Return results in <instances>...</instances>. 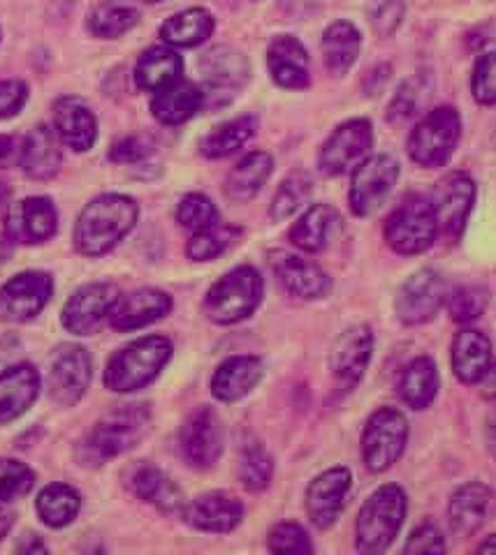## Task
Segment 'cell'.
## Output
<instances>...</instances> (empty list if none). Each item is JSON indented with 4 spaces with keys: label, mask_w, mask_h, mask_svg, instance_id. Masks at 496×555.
<instances>
[{
    "label": "cell",
    "mask_w": 496,
    "mask_h": 555,
    "mask_svg": "<svg viewBox=\"0 0 496 555\" xmlns=\"http://www.w3.org/2000/svg\"><path fill=\"white\" fill-rule=\"evenodd\" d=\"M461 118L453 107H438L427 114L408 137V155L420 167H443L459 144Z\"/></svg>",
    "instance_id": "obj_7"
},
{
    "label": "cell",
    "mask_w": 496,
    "mask_h": 555,
    "mask_svg": "<svg viewBox=\"0 0 496 555\" xmlns=\"http://www.w3.org/2000/svg\"><path fill=\"white\" fill-rule=\"evenodd\" d=\"M475 551H478V553H496V534L487 537V540H485L483 544H478Z\"/></svg>",
    "instance_id": "obj_59"
},
{
    "label": "cell",
    "mask_w": 496,
    "mask_h": 555,
    "mask_svg": "<svg viewBox=\"0 0 496 555\" xmlns=\"http://www.w3.org/2000/svg\"><path fill=\"white\" fill-rule=\"evenodd\" d=\"M54 128L65 146L89 151L98 139V118L91 107L79 98H61L54 104Z\"/></svg>",
    "instance_id": "obj_27"
},
{
    "label": "cell",
    "mask_w": 496,
    "mask_h": 555,
    "mask_svg": "<svg viewBox=\"0 0 496 555\" xmlns=\"http://www.w3.org/2000/svg\"><path fill=\"white\" fill-rule=\"evenodd\" d=\"M200 73L204 81V95L232 98L246 86L251 67L242 51L232 47H216L202 56Z\"/></svg>",
    "instance_id": "obj_21"
},
{
    "label": "cell",
    "mask_w": 496,
    "mask_h": 555,
    "mask_svg": "<svg viewBox=\"0 0 496 555\" xmlns=\"http://www.w3.org/2000/svg\"><path fill=\"white\" fill-rule=\"evenodd\" d=\"M446 304L450 310V318L457 324H471L485 312V308L489 304V294L485 287L465 285V287L453 289L448 294Z\"/></svg>",
    "instance_id": "obj_45"
},
{
    "label": "cell",
    "mask_w": 496,
    "mask_h": 555,
    "mask_svg": "<svg viewBox=\"0 0 496 555\" xmlns=\"http://www.w3.org/2000/svg\"><path fill=\"white\" fill-rule=\"evenodd\" d=\"M402 0H373L371 3V24L381 35H392L404 22Z\"/></svg>",
    "instance_id": "obj_52"
},
{
    "label": "cell",
    "mask_w": 496,
    "mask_h": 555,
    "mask_svg": "<svg viewBox=\"0 0 496 555\" xmlns=\"http://www.w3.org/2000/svg\"><path fill=\"white\" fill-rule=\"evenodd\" d=\"M373 354V332L367 324H355L346 328L334 343L330 357L332 373L341 391H351L365 377Z\"/></svg>",
    "instance_id": "obj_18"
},
{
    "label": "cell",
    "mask_w": 496,
    "mask_h": 555,
    "mask_svg": "<svg viewBox=\"0 0 496 555\" xmlns=\"http://www.w3.org/2000/svg\"><path fill=\"white\" fill-rule=\"evenodd\" d=\"M274 171V158L265 151H253L239 160L226 179V197L244 204L260 193Z\"/></svg>",
    "instance_id": "obj_34"
},
{
    "label": "cell",
    "mask_w": 496,
    "mask_h": 555,
    "mask_svg": "<svg viewBox=\"0 0 496 555\" xmlns=\"http://www.w3.org/2000/svg\"><path fill=\"white\" fill-rule=\"evenodd\" d=\"M61 163V137L56 134V130H51L47 126L33 128L22 142L20 165L26 177L33 181H47L51 177H56Z\"/></svg>",
    "instance_id": "obj_29"
},
{
    "label": "cell",
    "mask_w": 496,
    "mask_h": 555,
    "mask_svg": "<svg viewBox=\"0 0 496 555\" xmlns=\"http://www.w3.org/2000/svg\"><path fill=\"white\" fill-rule=\"evenodd\" d=\"M265 375V363L260 357L253 354H237L226 359L216 369L212 377V393L216 401L234 403L242 401L255 387L260 385Z\"/></svg>",
    "instance_id": "obj_25"
},
{
    "label": "cell",
    "mask_w": 496,
    "mask_h": 555,
    "mask_svg": "<svg viewBox=\"0 0 496 555\" xmlns=\"http://www.w3.org/2000/svg\"><path fill=\"white\" fill-rule=\"evenodd\" d=\"M373 149V128L367 118H353L341 124L318 155V167L325 177H344L360 167Z\"/></svg>",
    "instance_id": "obj_9"
},
{
    "label": "cell",
    "mask_w": 496,
    "mask_h": 555,
    "mask_svg": "<svg viewBox=\"0 0 496 555\" xmlns=\"http://www.w3.org/2000/svg\"><path fill=\"white\" fill-rule=\"evenodd\" d=\"M481 385H483V396L496 403V361L492 363L489 371H487L485 377L481 379Z\"/></svg>",
    "instance_id": "obj_56"
},
{
    "label": "cell",
    "mask_w": 496,
    "mask_h": 555,
    "mask_svg": "<svg viewBox=\"0 0 496 555\" xmlns=\"http://www.w3.org/2000/svg\"><path fill=\"white\" fill-rule=\"evenodd\" d=\"M142 3H149V5H158V3H165V0H142Z\"/></svg>",
    "instance_id": "obj_61"
},
{
    "label": "cell",
    "mask_w": 496,
    "mask_h": 555,
    "mask_svg": "<svg viewBox=\"0 0 496 555\" xmlns=\"http://www.w3.org/2000/svg\"><path fill=\"white\" fill-rule=\"evenodd\" d=\"M40 393V373L30 363H16L0 373V424L22 416Z\"/></svg>",
    "instance_id": "obj_28"
},
{
    "label": "cell",
    "mask_w": 496,
    "mask_h": 555,
    "mask_svg": "<svg viewBox=\"0 0 496 555\" xmlns=\"http://www.w3.org/2000/svg\"><path fill=\"white\" fill-rule=\"evenodd\" d=\"M399 179V163L392 155H369V158L353 169L351 181V211L355 216H371L390 197Z\"/></svg>",
    "instance_id": "obj_10"
},
{
    "label": "cell",
    "mask_w": 496,
    "mask_h": 555,
    "mask_svg": "<svg viewBox=\"0 0 496 555\" xmlns=\"http://www.w3.org/2000/svg\"><path fill=\"white\" fill-rule=\"evenodd\" d=\"M404 553L414 555V553H446V542H443V534L438 532L436 526L424 524L410 532L408 542L404 546Z\"/></svg>",
    "instance_id": "obj_54"
},
{
    "label": "cell",
    "mask_w": 496,
    "mask_h": 555,
    "mask_svg": "<svg viewBox=\"0 0 496 555\" xmlns=\"http://www.w3.org/2000/svg\"><path fill=\"white\" fill-rule=\"evenodd\" d=\"M54 292V281L44 271H24L0 287V320L28 322L38 318Z\"/></svg>",
    "instance_id": "obj_15"
},
{
    "label": "cell",
    "mask_w": 496,
    "mask_h": 555,
    "mask_svg": "<svg viewBox=\"0 0 496 555\" xmlns=\"http://www.w3.org/2000/svg\"><path fill=\"white\" fill-rule=\"evenodd\" d=\"M36 509L49 528L71 526L81 509L79 493L67 483H49L40 491Z\"/></svg>",
    "instance_id": "obj_40"
},
{
    "label": "cell",
    "mask_w": 496,
    "mask_h": 555,
    "mask_svg": "<svg viewBox=\"0 0 496 555\" xmlns=\"http://www.w3.org/2000/svg\"><path fill=\"white\" fill-rule=\"evenodd\" d=\"M28 100V86L20 79L0 81V120H8L24 109Z\"/></svg>",
    "instance_id": "obj_53"
},
{
    "label": "cell",
    "mask_w": 496,
    "mask_h": 555,
    "mask_svg": "<svg viewBox=\"0 0 496 555\" xmlns=\"http://www.w3.org/2000/svg\"><path fill=\"white\" fill-rule=\"evenodd\" d=\"M438 222L430 199L410 195L385 220L387 246L399 255H420L434 246Z\"/></svg>",
    "instance_id": "obj_6"
},
{
    "label": "cell",
    "mask_w": 496,
    "mask_h": 555,
    "mask_svg": "<svg viewBox=\"0 0 496 555\" xmlns=\"http://www.w3.org/2000/svg\"><path fill=\"white\" fill-rule=\"evenodd\" d=\"M269 264L277 273L279 283L300 299H322L332 289L330 275L325 273L316 262L302 255L288 250H274L269 255Z\"/></svg>",
    "instance_id": "obj_20"
},
{
    "label": "cell",
    "mask_w": 496,
    "mask_h": 555,
    "mask_svg": "<svg viewBox=\"0 0 496 555\" xmlns=\"http://www.w3.org/2000/svg\"><path fill=\"white\" fill-rule=\"evenodd\" d=\"M494 493L483 481H469L453 493L448 505V520L457 537H471L483 528L489 516Z\"/></svg>",
    "instance_id": "obj_26"
},
{
    "label": "cell",
    "mask_w": 496,
    "mask_h": 555,
    "mask_svg": "<svg viewBox=\"0 0 496 555\" xmlns=\"http://www.w3.org/2000/svg\"><path fill=\"white\" fill-rule=\"evenodd\" d=\"M267 67L281 89L302 91L309 86V54L295 35H279L267 49Z\"/></svg>",
    "instance_id": "obj_23"
},
{
    "label": "cell",
    "mask_w": 496,
    "mask_h": 555,
    "mask_svg": "<svg viewBox=\"0 0 496 555\" xmlns=\"http://www.w3.org/2000/svg\"><path fill=\"white\" fill-rule=\"evenodd\" d=\"M151 151H153L151 139L132 134V137L118 139V142L110 151V160H114L118 165H135V163H142L144 158H149Z\"/></svg>",
    "instance_id": "obj_51"
},
{
    "label": "cell",
    "mask_w": 496,
    "mask_h": 555,
    "mask_svg": "<svg viewBox=\"0 0 496 555\" xmlns=\"http://www.w3.org/2000/svg\"><path fill=\"white\" fill-rule=\"evenodd\" d=\"M140 22V12L124 3H100L89 16V30L100 40H116L132 30Z\"/></svg>",
    "instance_id": "obj_41"
},
{
    "label": "cell",
    "mask_w": 496,
    "mask_h": 555,
    "mask_svg": "<svg viewBox=\"0 0 496 555\" xmlns=\"http://www.w3.org/2000/svg\"><path fill=\"white\" fill-rule=\"evenodd\" d=\"M353 475L348 467L336 465L320 473L306 489V514L318 530L332 528L341 512L346 507V498L351 493Z\"/></svg>",
    "instance_id": "obj_17"
},
{
    "label": "cell",
    "mask_w": 496,
    "mask_h": 555,
    "mask_svg": "<svg viewBox=\"0 0 496 555\" xmlns=\"http://www.w3.org/2000/svg\"><path fill=\"white\" fill-rule=\"evenodd\" d=\"M430 204L438 222V232L457 241L467 230L469 216L475 204V183L467 171H450L443 177L434 190Z\"/></svg>",
    "instance_id": "obj_12"
},
{
    "label": "cell",
    "mask_w": 496,
    "mask_h": 555,
    "mask_svg": "<svg viewBox=\"0 0 496 555\" xmlns=\"http://www.w3.org/2000/svg\"><path fill=\"white\" fill-rule=\"evenodd\" d=\"M122 297L114 283H91L79 287L63 308V326L75 336H91L110 322L112 310Z\"/></svg>",
    "instance_id": "obj_13"
},
{
    "label": "cell",
    "mask_w": 496,
    "mask_h": 555,
    "mask_svg": "<svg viewBox=\"0 0 496 555\" xmlns=\"http://www.w3.org/2000/svg\"><path fill=\"white\" fill-rule=\"evenodd\" d=\"M408 442V422L395 408L376 410L363 433V459L371 473H385L395 465Z\"/></svg>",
    "instance_id": "obj_8"
},
{
    "label": "cell",
    "mask_w": 496,
    "mask_h": 555,
    "mask_svg": "<svg viewBox=\"0 0 496 555\" xmlns=\"http://www.w3.org/2000/svg\"><path fill=\"white\" fill-rule=\"evenodd\" d=\"M12 526H14V514L3 505V502H0V540H5Z\"/></svg>",
    "instance_id": "obj_58"
},
{
    "label": "cell",
    "mask_w": 496,
    "mask_h": 555,
    "mask_svg": "<svg viewBox=\"0 0 496 555\" xmlns=\"http://www.w3.org/2000/svg\"><path fill=\"white\" fill-rule=\"evenodd\" d=\"M311 190H314V183L309 179V173H304V171L290 173L288 179H283V183L277 190V195H274V199H271L269 218L274 222H283L290 216H295L300 208L309 202Z\"/></svg>",
    "instance_id": "obj_42"
},
{
    "label": "cell",
    "mask_w": 496,
    "mask_h": 555,
    "mask_svg": "<svg viewBox=\"0 0 496 555\" xmlns=\"http://www.w3.org/2000/svg\"><path fill=\"white\" fill-rule=\"evenodd\" d=\"M363 35L351 22H334L322 33V61L334 77L346 75L360 56Z\"/></svg>",
    "instance_id": "obj_36"
},
{
    "label": "cell",
    "mask_w": 496,
    "mask_h": 555,
    "mask_svg": "<svg viewBox=\"0 0 496 555\" xmlns=\"http://www.w3.org/2000/svg\"><path fill=\"white\" fill-rule=\"evenodd\" d=\"M30 467L14 459H0V502H10L14 498H22L33 489Z\"/></svg>",
    "instance_id": "obj_47"
},
{
    "label": "cell",
    "mask_w": 496,
    "mask_h": 555,
    "mask_svg": "<svg viewBox=\"0 0 496 555\" xmlns=\"http://www.w3.org/2000/svg\"><path fill=\"white\" fill-rule=\"evenodd\" d=\"M173 359V343L165 336H144L116 352L105 371V385L114 393L140 391L161 375Z\"/></svg>",
    "instance_id": "obj_3"
},
{
    "label": "cell",
    "mask_w": 496,
    "mask_h": 555,
    "mask_svg": "<svg viewBox=\"0 0 496 555\" xmlns=\"http://www.w3.org/2000/svg\"><path fill=\"white\" fill-rule=\"evenodd\" d=\"M169 310H173V297L167 292L153 287L135 289L118 297L110 315V324L118 332H137V328L163 320Z\"/></svg>",
    "instance_id": "obj_22"
},
{
    "label": "cell",
    "mask_w": 496,
    "mask_h": 555,
    "mask_svg": "<svg viewBox=\"0 0 496 555\" xmlns=\"http://www.w3.org/2000/svg\"><path fill=\"white\" fill-rule=\"evenodd\" d=\"M269 551L274 553H311V540L300 524H279L269 532Z\"/></svg>",
    "instance_id": "obj_50"
},
{
    "label": "cell",
    "mask_w": 496,
    "mask_h": 555,
    "mask_svg": "<svg viewBox=\"0 0 496 555\" xmlns=\"http://www.w3.org/2000/svg\"><path fill=\"white\" fill-rule=\"evenodd\" d=\"M438 393V371L430 357H416L399 377V396L410 410H427Z\"/></svg>",
    "instance_id": "obj_37"
},
{
    "label": "cell",
    "mask_w": 496,
    "mask_h": 555,
    "mask_svg": "<svg viewBox=\"0 0 496 555\" xmlns=\"http://www.w3.org/2000/svg\"><path fill=\"white\" fill-rule=\"evenodd\" d=\"M485 436H487V447L489 454L496 461V410L487 416V426H485Z\"/></svg>",
    "instance_id": "obj_57"
},
{
    "label": "cell",
    "mask_w": 496,
    "mask_h": 555,
    "mask_svg": "<svg viewBox=\"0 0 496 555\" xmlns=\"http://www.w3.org/2000/svg\"><path fill=\"white\" fill-rule=\"evenodd\" d=\"M492 366V340L478 328H461L453 343V371L461 385H481Z\"/></svg>",
    "instance_id": "obj_30"
},
{
    "label": "cell",
    "mask_w": 496,
    "mask_h": 555,
    "mask_svg": "<svg viewBox=\"0 0 496 555\" xmlns=\"http://www.w3.org/2000/svg\"><path fill=\"white\" fill-rule=\"evenodd\" d=\"M239 477L251 493L265 491L274 477V461L269 451L260 442H249L242 451V465H239Z\"/></svg>",
    "instance_id": "obj_44"
},
{
    "label": "cell",
    "mask_w": 496,
    "mask_h": 555,
    "mask_svg": "<svg viewBox=\"0 0 496 555\" xmlns=\"http://www.w3.org/2000/svg\"><path fill=\"white\" fill-rule=\"evenodd\" d=\"M179 444L183 459L200 470L212 467L224 454L226 436L218 414L212 408H198L186 416L179 430Z\"/></svg>",
    "instance_id": "obj_16"
},
{
    "label": "cell",
    "mask_w": 496,
    "mask_h": 555,
    "mask_svg": "<svg viewBox=\"0 0 496 555\" xmlns=\"http://www.w3.org/2000/svg\"><path fill=\"white\" fill-rule=\"evenodd\" d=\"M93 375L91 354L81 345H61L51 357L47 389L51 401L71 408L87 393Z\"/></svg>",
    "instance_id": "obj_11"
},
{
    "label": "cell",
    "mask_w": 496,
    "mask_h": 555,
    "mask_svg": "<svg viewBox=\"0 0 496 555\" xmlns=\"http://www.w3.org/2000/svg\"><path fill=\"white\" fill-rule=\"evenodd\" d=\"M216 28V22L209 10L204 8H191L183 10L161 26V38L169 47H181V49H191L202 42H207L212 38V33Z\"/></svg>",
    "instance_id": "obj_38"
},
{
    "label": "cell",
    "mask_w": 496,
    "mask_h": 555,
    "mask_svg": "<svg viewBox=\"0 0 496 555\" xmlns=\"http://www.w3.org/2000/svg\"><path fill=\"white\" fill-rule=\"evenodd\" d=\"M8 197H10V188L0 181V208L5 206V202H8Z\"/></svg>",
    "instance_id": "obj_60"
},
{
    "label": "cell",
    "mask_w": 496,
    "mask_h": 555,
    "mask_svg": "<svg viewBox=\"0 0 496 555\" xmlns=\"http://www.w3.org/2000/svg\"><path fill=\"white\" fill-rule=\"evenodd\" d=\"M140 208L126 195H100L84 206L75 224V248L98 257L116 248L135 228Z\"/></svg>",
    "instance_id": "obj_1"
},
{
    "label": "cell",
    "mask_w": 496,
    "mask_h": 555,
    "mask_svg": "<svg viewBox=\"0 0 496 555\" xmlns=\"http://www.w3.org/2000/svg\"><path fill=\"white\" fill-rule=\"evenodd\" d=\"M181 69L183 61L173 47H153L144 51L142 59L137 61L135 83L142 91L158 93L181 79Z\"/></svg>",
    "instance_id": "obj_35"
},
{
    "label": "cell",
    "mask_w": 496,
    "mask_h": 555,
    "mask_svg": "<svg viewBox=\"0 0 496 555\" xmlns=\"http://www.w3.org/2000/svg\"><path fill=\"white\" fill-rule=\"evenodd\" d=\"M258 130V118L255 116H239L228 120V124L214 128L202 139V155L209 160L228 158L234 151L242 149L249 139Z\"/></svg>",
    "instance_id": "obj_39"
},
{
    "label": "cell",
    "mask_w": 496,
    "mask_h": 555,
    "mask_svg": "<svg viewBox=\"0 0 496 555\" xmlns=\"http://www.w3.org/2000/svg\"><path fill=\"white\" fill-rule=\"evenodd\" d=\"M471 93L481 104H496V49L478 56L471 77Z\"/></svg>",
    "instance_id": "obj_48"
},
{
    "label": "cell",
    "mask_w": 496,
    "mask_h": 555,
    "mask_svg": "<svg viewBox=\"0 0 496 555\" xmlns=\"http://www.w3.org/2000/svg\"><path fill=\"white\" fill-rule=\"evenodd\" d=\"M406 505V493L397 483H387L373 491L357 516V551L367 555L387 551L404 526Z\"/></svg>",
    "instance_id": "obj_4"
},
{
    "label": "cell",
    "mask_w": 496,
    "mask_h": 555,
    "mask_svg": "<svg viewBox=\"0 0 496 555\" xmlns=\"http://www.w3.org/2000/svg\"><path fill=\"white\" fill-rule=\"evenodd\" d=\"M242 234L237 228H228V224H214L209 230L195 232L193 238L188 241L186 255L193 259V262H212V259L228 253V248Z\"/></svg>",
    "instance_id": "obj_43"
},
{
    "label": "cell",
    "mask_w": 496,
    "mask_h": 555,
    "mask_svg": "<svg viewBox=\"0 0 496 555\" xmlns=\"http://www.w3.org/2000/svg\"><path fill=\"white\" fill-rule=\"evenodd\" d=\"M59 230L56 206L49 197H28L20 204H12L5 220V236L10 243H26L36 246L44 243Z\"/></svg>",
    "instance_id": "obj_19"
},
{
    "label": "cell",
    "mask_w": 496,
    "mask_h": 555,
    "mask_svg": "<svg viewBox=\"0 0 496 555\" xmlns=\"http://www.w3.org/2000/svg\"><path fill=\"white\" fill-rule=\"evenodd\" d=\"M177 220L183 230H191L195 234V232L209 230V228H214V224H218V211L209 197H204L200 193H191L179 202Z\"/></svg>",
    "instance_id": "obj_46"
},
{
    "label": "cell",
    "mask_w": 496,
    "mask_h": 555,
    "mask_svg": "<svg viewBox=\"0 0 496 555\" xmlns=\"http://www.w3.org/2000/svg\"><path fill=\"white\" fill-rule=\"evenodd\" d=\"M128 486L137 498L158 507L165 514H177L186 509L183 493L177 489L175 481L151 463H137L130 470Z\"/></svg>",
    "instance_id": "obj_31"
},
{
    "label": "cell",
    "mask_w": 496,
    "mask_h": 555,
    "mask_svg": "<svg viewBox=\"0 0 496 555\" xmlns=\"http://www.w3.org/2000/svg\"><path fill=\"white\" fill-rule=\"evenodd\" d=\"M265 283L253 267H237L226 273L204 297V315L216 324H237L260 306Z\"/></svg>",
    "instance_id": "obj_5"
},
{
    "label": "cell",
    "mask_w": 496,
    "mask_h": 555,
    "mask_svg": "<svg viewBox=\"0 0 496 555\" xmlns=\"http://www.w3.org/2000/svg\"><path fill=\"white\" fill-rule=\"evenodd\" d=\"M204 100H207V95L198 83L179 79L153 95L151 112L163 126H181L202 109Z\"/></svg>",
    "instance_id": "obj_32"
},
{
    "label": "cell",
    "mask_w": 496,
    "mask_h": 555,
    "mask_svg": "<svg viewBox=\"0 0 496 555\" xmlns=\"http://www.w3.org/2000/svg\"><path fill=\"white\" fill-rule=\"evenodd\" d=\"M424 93V83L422 77H414L408 79L399 86V91L395 93L390 102V109H387V118L392 124H404L410 116L418 112V104H422V95Z\"/></svg>",
    "instance_id": "obj_49"
},
{
    "label": "cell",
    "mask_w": 496,
    "mask_h": 555,
    "mask_svg": "<svg viewBox=\"0 0 496 555\" xmlns=\"http://www.w3.org/2000/svg\"><path fill=\"white\" fill-rule=\"evenodd\" d=\"M339 214L330 204H314L293 228H290V243L302 253L316 255L328 248L332 234L339 230Z\"/></svg>",
    "instance_id": "obj_33"
},
{
    "label": "cell",
    "mask_w": 496,
    "mask_h": 555,
    "mask_svg": "<svg viewBox=\"0 0 496 555\" xmlns=\"http://www.w3.org/2000/svg\"><path fill=\"white\" fill-rule=\"evenodd\" d=\"M183 518L188 526L202 532H230L242 524L244 505L230 493H204L188 502Z\"/></svg>",
    "instance_id": "obj_24"
},
{
    "label": "cell",
    "mask_w": 496,
    "mask_h": 555,
    "mask_svg": "<svg viewBox=\"0 0 496 555\" xmlns=\"http://www.w3.org/2000/svg\"><path fill=\"white\" fill-rule=\"evenodd\" d=\"M448 285L434 269H422L414 273L402 285L397 297V315L404 324L418 326L432 322L438 310L448 301Z\"/></svg>",
    "instance_id": "obj_14"
},
{
    "label": "cell",
    "mask_w": 496,
    "mask_h": 555,
    "mask_svg": "<svg viewBox=\"0 0 496 555\" xmlns=\"http://www.w3.org/2000/svg\"><path fill=\"white\" fill-rule=\"evenodd\" d=\"M151 428L147 405H122L107 412L79 444L84 465H102L140 444Z\"/></svg>",
    "instance_id": "obj_2"
},
{
    "label": "cell",
    "mask_w": 496,
    "mask_h": 555,
    "mask_svg": "<svg viewBox=\"0 0 496 555\" xmlns=\"http://www.w3.org/2000/svg\"><path fill=\"white\" fill-rule=\"evenodd\" d=\"M22 142L12 134H0V169L20 165Z\"/></svg>",
    "instance_id": "obj_55"
}]
</instances>
